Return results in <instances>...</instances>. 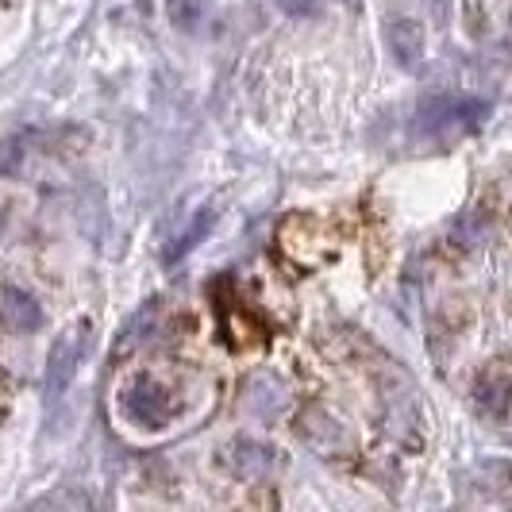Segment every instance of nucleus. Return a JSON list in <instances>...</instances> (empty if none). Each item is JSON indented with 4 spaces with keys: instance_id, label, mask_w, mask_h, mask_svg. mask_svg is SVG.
I'll list each match as a JSON object with an SVG mask.
<instances>
[{
    "instance_id": "nucleus-2",
    "label": "nucleus",
    "mask_w": 512,
    "mask_h": 512,
    "mask_svg": "<svg viewBox=\"0 0 512 512\" xmlns=\"http://www.w3.org/2000/svg\"><path fill=\"white\" fill-rule=\"evenodd\" d=\"M120 409L135 428H162L170 424V416L178 412V401L170 397V389L154 382V378H131L120 393Z\"/></svg>"
},
{
    "instance_id": "nucleus-12",
    "label": "nucleus",
    "mask_w": 512,
    "mask_h": 512,
    "mask_svg": "<svg viewBox=\"0 0 512 512\" xmlns=\"http://www.w3.org/2000/svg\"><path fill=\"white\" fill-rule=\"evenodd\" d=\"M478 397H482V405H489L493 412H505L509 389H505V382H489V378H482V385H478Z\"/></svg>"
},
{
    "instance_id": "nucleus-6",
    "label": "nucleus",
    "mask_w": 512,
    "mask_h": 512,
    "mask_svg": "<svg viewBox=\"0 0 512 512\" xmlns=\"http://www.w3.org/2000/svg\"><path fill=\"white\" fill-rule=\"evenodd\" d=\"M0 324L16 335L39 332L43 328V308H39V301L27 289L0 285Z\"/></svg>"
},
{
    "instance_id": "nucleus-9",
    "label": "nucleus",
    "mask_w": 512,
    "mask_h": 512,
    "mask_svg": "<svg viewBox=\"0 0 512 512\" xmlns=\"http://www.w3.org/2000/svg\"><path fill=\"white\" fill-rule=\"evenodd\" d=\"M212 220H216V212H212V208H205V212H201V216H197V220H193V224H189V228L181 231L178 239L166 247V262H178L181 255H189V251H193V247L205 239V231L212 228Z\"/></svg>"
},
{
    "instance_id": "nucleus-10",
    "label": "nucleus",
    "mask_w": 512,
    "mask_h": 512,
    "mask_svg": "<svg viewBox=\"0 0 512 512\" xmlns=\"http://www.w3.org/2000/svg\"><path fill=\"white\" fill-rule=\"evenodd\" d=\"M166 8L181 31H201V24L208 20V0H166Z\"/></svg>"
},
{
    "instance_id": "nucleus-14",
    "label": "nucleus",
    "mask_w": 512,
    "mask_h": 512,
    "mask_svg": "<svg viewBox=\"0 0 512 512\" xmlns=\"http://www.w3.org/2000/svg\"><path fill=\"white\" fill-rule=\"evenodd\" d=\"M39 505H77V509H85L89 501H85V497H66V493H54V497H43Z\"/></svg>"
},
{
    "instance_id": "nucleus-13",
    "label": "nucleus",
    "mask_w": 512,
    "mask_h": 512,
    "mask_svg": "<svg viewBox=\"0 0 512 512\" xmlns=\"http://www.w3.org/2000/svg\"><path fill=\"white\" fill-rule=\"evenodd\" d=\"M285 12H293V16H305V12H316L320 8V0H282Z\"/></svg>"
},
{
    "instance_id": "nucleus-5",
    "label": "nucleus",
    "mask_w": 512,
    "mask_h": 512,
    "mask_svg": "<svg viewBox=\"0 0 512 512\" xmlns=\"http://www.w3.org/2000/svg\"><path fill=\"white\" fill-rule=\"evenodd\" d=\"M224 462L235 478H270L278 466H282V455L278 447H266V443H255V439H239L224 451Z\"/></svg>"
},
{
    "instance_id": "nucleus-4",
    "label": "nucleus",
    "mask_w": 512,
    "mask_h": 512,
    "mask_svg": "<svg viewBox=\"0 0 512 512\" xmlns=\"http://www.w3.org/2000/svg\"><path fill=\"white\" fill-rule=\"evenodd\" d=\"M297 436L305 439L316 455H347L355 447L351 428L339 416H332L324 405H305L301 420H297Z\"/></svg>"
},
{
    "instance_id": "nucleus-1",
    "label": "nucleus",
    "mask_w": 512,
    "mask_h": 512,
    "mask_svg": "<svg viewBox=\"0 0 512 512\" xmlns=\"http://www.w3.org/2000/svg\"><path fill=\"white\" fill-rule=\"evenodd\" d=\"M486 120V104L466 97H432L416 112V131L432 139H455L462 131H474Z\"/></svg>"
},
{
    "instance_id": "nucleus-11",
    "label": "nucleus",
    "mask_w": 512,
    "mask_h": 512,
    "mask_svg": "<svg viewBox=\"0 0 512 512\" xmlns=\"http://www.w3.org/2000/svg\"><path fill=\"white\" fill-rule=\"evenodd\" d=\"M24 162V147L16 139H0V178H16Z\"/></svg>"
},
{
    "instance_id": "nucleus-3",
    "label": "nucleus",
    "mask_w": 512,
    "mask_h": 512,
    "mask_svg": "<svg viewBox=\"0 0 512 512\" xmlns=\"http://www.w3.org/2000/svg\"><path fill=\"white\" fill-rule=\"evenodd\" d=\"M89 335H93V324L89 320H77L70 324L66 332L58 335V343H54L51 351V362H47V397H62L70 382H74V374L81 370V359H85V351H89Z\"/></svg>"
},
{
    "instance_id": "nucleus-7",
    "label": "nucleus",
    "mask_w": 512,
    "mask_h": 512,
    "mask_svg": "<svg viewBox=\"0 0 512 512\" xmlns=\"http://www.w3.org/2000/svg\"><path fill=\"white\" fill-rule=\"evenodd\" d=\"M243 405L255 412V416H274V412H282L289 405V389L278 378H270V374H255L247 397H243Z\"/></svg>"
},
{
    "instance_id": "nucleus-8",
    "label": "nucleus",
    "mask_w": 512,
    "mask_h": 512,
    "mask_svg": "<svg viewBox=\"0 0 512 512\" xmlns=\"http://www.w3.org/2000/svg\"><path fill=\"white\" fill-rule=\"evenodd\" d=\"M389 47H393L401 66H416L420 51H424V31H420V24L416 20H393L389 24Z\"/></svg>"
}]
</instances>
